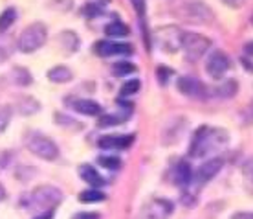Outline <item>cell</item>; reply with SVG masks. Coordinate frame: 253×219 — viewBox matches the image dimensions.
Masks as SVG:
<instances>
[{
	"label": "cell",
	"mask_w": 253,
	"mask_h": 219,
	"mask_svg": "<svg viewBox=\"0 0 253 219\" xmlns=\"http://www.w3.org/2000/svg\"><path fill=\"white\" fill-rule=\"evenodd\" d=\"M101 11H103L101 6H99V4H95V2H90V4H86V6L83 7V15H84V17H88V19L101 15Z\"/></svg>",
	"instance_id": "4dcf8cb0"
},
{
	"label": "cell",
	"mask_w": 253,
	"mask_h": 219,
	"mask_svg": "<svg viewBox=\"0 0 253 219\" xmlns=\"http://www.w3.org/2000/svg\"><path fill=\"white\" fill-rule=\"evenodd\" d=\"M229 64H231V61H229L228 54L222 50H215L211 52L208 59H206V72L209 74L211 79L218 81V79L226 76V72L229 70Z\"/></svg>",
	"instance_id": "52a82bcc"
},
{
	"label": "cell",
	"mask_w": 253,
	"mask_h": 219,
	"mask_svg": "<svg viewBox=\"0 0 253 219\" xmlns=\"http://www.w3.org/2000/svg\"><path fill=\"white\" fill-rule=\"evenodd\" d=\"M139 87H141L139 79H130V81L123 83V87L120 89V96H132V94H136L139 90Z\"/></svg>",
	"instance_id": "83f0119b"
},
{
	"label": "cell",
	"mask_w": 253,
	"mask_h": 219,
	"mask_svg": "<svg viewBox=\"0 0 253 219\" xmlns=\"http://www.w3.org/2000/svg\"><path fill=\"white\" fill-rule=\"evenodd\" d=\"M11 107L9 105H0V133L9 125V120H11Z\"/></svg>",
	"instance_id": "f1b7e54d"
},
{
	"label": "cell",
	"mask_w": 253,
	"mask_h": 219,
	"mask_svg": "<svg viewBox=\"0 0 253 219\" xmlns=\"http://www.w3.org/2000/svg\"><path fill=\"white\" fill-rule=\"evenodd\" d=\"M26 148L30 149L33 155H37L44 161H55L59 157V148L55 146V142L48 138V136L41 135V133H28L24 136Z\"/></svg>",
	"instance_id": "5b68a950"
},
{
	"label": "cell",
	"mask_w": 253,
	"mask_h": 219,
	"mask_svg": "<svg viewBox=\"0 0 253 219\" xmlns=\"http://www.w3.org/2000/svg\"><path fill=\"white\" fill-rule=\"evenodd\" d=\"M48 39V30L42 22H33V24L26 26L22 33L19 35V41H17V46L22 54H32V52H37L39 48H42Z\"/></svg>",
	"instance_id": "3957f363"
},
{
	"label": "cell",
	"mask_w": 253,
	"mask_h": 219,
	"mask_svg": "<svg viewBox=\"0 0 253 219\" xmlns=\"http://www.w3.org/2000/svg\"><path fill=\"white\" fill-rule=\"evenodd\" d=\"M156 37H158L160 48L169 54H174L182 48V37H184V32L178 30L176 26H164L156 32Z\"/></svg>",
	"instance_id": "ba28073f"
},
{
	"label": "cell",
	"mask_w": 253,
	"mask_h": 219,
	"mask_svg": "<svg viewBox=\"0 0 253 219\" xmlns=\"http://www.w3.org/2000/svg\"><path fill=\"white\" fill-rule=\"evenodd\" d=\"M176 89L187 98H204L206 94H208L206 85H204L202 81H198L196 77H191V76L178 77Z\"/></svg>",
	"instance_id": "30bf717a"
},
{
	"label": "cell",
	"mask_w": 253,
	"mask_h": 219,
	"mask_svg": "<svg viewBox=\"0 0 253 219\" xmlns=\"http://www.w3.org/2000/svg\"><path fill=\"white\" fill-rule=\"evenodd\" d=\"M174 180H176L180 186H187L191 180H193V169H191L189 162L187 161H180L176 164V169H174Z\"/></svg>",
	"instance_id": "e0dca14e"
},
{
	"label": "cell",
	"mask_w": 253,
	"mask_h": 219,
	"mask_svg": "<svg viewBox=\"0 0 253 219\" xmlns=\"http://www.w3.org/2000/svg\"><path fill=\"white\" fill-rule=\"evenodd\" d=\"M61 201H63V193L59 192V188L39 186L32 193L26 195L22 205H26V208H32V210H41V214H42L48 212V210H53Z\"/></svg>",
	"instance_id": "7a4b0ae2"
},
{
	"label": "cell",
	"mask_w": 253,
	"mask_h": 219,
	"mask_svg": "<svg viewBox=\"0 0 253 219\" xmlns=\"http://www.w3.org/2000/svg\"><path fill=\"white\" fill-rule=\"evenodd\" d=\"M130 4H132V7L138 13L139 20H143V15H145V0H130Z\"/></svg>",
	"instance_id": "d6a6232c"
},
{
	"label": "cell",
	"mask_w": 253,
	"mask_h": 219,
	"mask_svg": "<svg viewBox=\"0 0 253 219\" xmlns=\"http://www.w3.org/2000/svg\"><path fill=\"white\" fill-rule=\"evenodd\" d=\"M126 122V116L125 114H103L99 120H97V125L99 127H108V125H118V123Z\"/></svg>",
	"instance_id": "484cf974"
},
{
	"label": "cell",
	"mask_w": 253,
	"mask_h": 219,
	"mask_svg": "<svg viewBox=\"0 0 253 219\" xmlns=\"http://www.w3.org/2000/svg\"><path fill=\"white\" fill-rule=\"evenodd\" d=\"M128 26L123 24V22H120V20H114V22H110V24H107V28H105V33H107L108 37H126L128 35Z\"/></svg>",
	"instance_id": "7402d4cb"
},
{
	"label": "cell",
	"mask_w": 253,
	"mask_h": 219,
	"mask_svg": "<svg viewBox=\"0 0 253 219\" xmlns=\"http://www.w3.org/2000/svg\"><path fill=\"white\" fill-rule=\"evenodd\" d=\"M211 41L206 35H200L196 32H184L182 37V50L185 52V57L189 61H196L200 59L209 50Z\"/></svg>",
	"instance_id": "8992f818"
},
{
	"label": "cell",
	"mask_w": 253,
	"mask_h": 219,
	"mask_svg": "<svg viewBox=\"0 0 253 219\" xmlns=\"http://www.w3.org/2000/svg\"><path fill=\"white\" fill-rule=\"evenodd\" d=\"M57 43L63 46L66 52H77L79 50V37L74 32H61L57 35Z\"/></svg>",
	"instance_id": "ac0fdd59"
},
{
	"label": "cell",
	"mask_w": 253,
	"mask_h": 219,
	"mask_svg": "<svg viewBox=\"0 0 253 219\" xmlns=\"http://www.w3.org/2000/svg\"><path fill=\"white\" fill-rule=\"evenodd\" d=\"M136 70H138V66L134 63H128V61H118V63L112 64V74L118 77L128 76V74H132Z\"/></svg>",
	"instance_id": "d4e9b609"
},
{
	"label": "cell",
	"mask_w": 253,
	"mask_h": 219,
	"mask_svg": "<svg viewBox=\"0 0 253 219\" xmlns=\"http://www.w3.org/2000/svg\"><path fill=\"white\" fill-rule=\"evenodd\" d=\"M72 77H74V72L64 64H57V66L48 70V79L53 83H68V81H72Z\"/></svg>",
	"instance_id": "2e32d148"
},
{
	"label": "cell",
	"mask_w": 253,
	"mask_h": 219,
	"mask_svg": "<svg viewBox=\"0 0 253 219\" xmlns=\"http://www.w3.org/2000/svg\"><path fill=\"white\" fill-rule=\"evenodd\" d=\"M72 219H99V214L97 212H79Z\"/></svg>",
	"instance_id": "836d02e7"
},
{
	"label": "cell",
	"mask_w": 253,
	"mask_h": 219,
	"mask_svg": "<svg viewBox=\"0 0 253 219\" xmlns=\"http://www.w3.org/2000/svg\"><path fill=\"white\" fill-rule=\"evenodd\" d=\"M178 15L180 19L191 24H211L215 20V13L213 9L204 4L200 0H193V2H185L178 7Z\"/></svg>",
	"instance_id": "277c9868"
},
{
	"label": "cell",
	"mask_w": 253,
	"mask_h": 219,
	"mask_svg": "<svg viewBox=\"0 0 253 219\" xmlns=\"http://www.w3.org/2000/svg\"><path fill=\"white\" fill-rule=\"evenodd\" d=\"M224 166V159L222 157H213L202 164V166L196 169V180L204 184V182H209L211 179H215V175L218 173Z\"/></svg>",
	"instance_id": "8fae6325"
},
{
	"label": "cell",
	"mask_w": 253,
	"mask_h": 219,
	"mask_svg": "<svg viewBox=\"0 0 253 219\" xmlns=\"http://www.w3.org/2000/svg\"><path fill=\"white\" fill-rule=\"evenodd\" d=\"M107 199V193L101 192L99 188H92V190H84L79 193V201L81 203H99V201Z\"/></svg>",
	"instance_id": "cb8c5ba5"
},
{
	"label": "cell",
	"mask_w": 253,
	"mask_h": 219,
	"mask_svg": "<svg viewBox=\"0 0 253 219\" xmlns=\"http://www.w3.org/2000/svg\"><path fill=\"white\" fill-rule=\"evenodd\" d=\"M97 164L105 167V169H118V167H121V161L118 157H112V155H101L97 159Z\"/></svg>",
	"instance_id": "4316f807"
},
{
	"label": "cell",
	"mask_w": 253,
	"mask_h": 219,
	"mask_svg": "<svg viewBox=\"0 0 253 219\" xmlns=\"http://www.w3.org/2000/svg\"><path fill=\"white\" fill-rule=\"evenodd\" d=\"M134 142V135H105L97 140L101 149H126Z\"/></svg>",
	"instance_id": "4fadbf2b"
},
{
	"label": "cell",
	"mask_w": 253,
	"mask_h": 219,
	"mask_svg": "<svg viewBox=\"0 0 253 219\" xmlns=\"http://www.w3.org/2000/svg\"><path fill=\"white\" fill-rule=\"evenodd\" d=\"M11 81L15 85H19V87H26V85H30L33 81L32 74H30V70L28 68H24V66H15L11 70Z\"/></svg>",
	"instance_id": "d6986e66"
},
{
	"label": "cell",
	"mask_w": 253,
	"mask_h": 219,
	"mask_svg": "<svg viewBox=\"0 0 253 219\" xmlns=\"http://www.w3.org/2000/svg\"><path fill=\"white\" fill-rule=\"evenodd\" d=\"M79 175H81V179L92 188H101L103 184H105V179H103L101 175L95 171V167H92L90 164L79 166Z\"/></svg>",
	"instance_id": "5bb4252c"
},
{
	"label": "cell",
	"mask_w": 253,
	"mask_h": 219,
	"mask_svg": "<svg viewBox=\"0 0 253 219\" xmlns=\"http://www.w3.org/2000/svg\"><path fill=\"white\" fill-rule=\"evenodd\" d=\"M172 214V203L167 199H151L141 212L138 214V219H169Z\"/></svg>",
	"instance_id": "9c48e42d"
},
{
	"label": "cell",
	"mask_w": 253,
	"mask_h": 219,
	"mask_svg": "<svg viewBox=\"0 0 253 219\" xmlns=\"http://www.w3.org/2000/svg\"><path fill=\"white\" fill-rule=\"evenodd\" d=\"M156 76H158L160 83L165 85L167 83V79L172 76V70L171 68H167V66H158V68H156Z\"/></svg>",
	"instance_id": "1f68e13d"
},
{
	"label": "cell",
	"mask_w": 253,
	"mask_h": 219,
	"mask_svg": "<svg viewBox=\"0 0 253 219\" xmlns=\"http://www.w3.org/2000/svg\"><path fill=\"white\" fill-rule=\"evenodd\" d=\"M244 175H246V179L253 180V157L244 164Z\"/></svg>",
	"instance_id": "e575fe53"
},
{
	"label": "cell",
	"mask_w": 253,
	"mask_h": 219,
	"mask_svg": "<svg viewBox=\"0 0 253 219\" xmlns=\"http://www.w3.org/2000/svg\"><path fill=\"white\" fill-rule=\"evenodd\" d=\"M17 20V9L15 7H7L0 13V33L7 32L13 26V22Z\"/></svg>",
	"instance_id": "603a6c76"
},
{
	"label": "cell",
	"mask_w": 253,
	"mask_h": 219,
	"mask_svg": "<svg viewBox=\"0 0 253 219\" xmlns=\"http://www.w3.org/2000/svg\"><path fill=\"white\" fill-rule=\"evenodd\" d=\"M95 52L101 57H112V55H130L132 46L126 43H110V41H101L95 46Z\"/></svg>",
	"instance_id": "7c38bea8"
},
{
	"label": "cell",
	"mask_w": 253,
	"mask_h": 219,
	"mask_svg": "<svg viewBox=\"0 0 253 219\" xmlns=\"http://www.w3.org/2000/svg\"><path fill=\"white\" fill-rule=\"evenodd\" d=\"M51 218H53V210H48V212L39 214L37 218H33V219H51Z\"/></svg>",
	"instance_id": "74e56055"
},
{
	"label": "cell",
	"mask_w": 253,
	"mask_h": 219,
	"mask_svg": "<svg viewBox=\"0 0 253 219\" xmlns=\"http://www.w3.org/2000/svg\"><path fill=\"white\" fill-rule=\"evenodd\" d=\"M6 199V188L0 184V201H4Z\"/></svg>",
	"instance_id": "60d3db41"
},
{
	"label": "cell",
	"mask_w": 253,
	"mask_h": 219,
	"mask_svg": "<svg viewBox=\"0 0 253 219\" xmlns=\"http://www.w3.org/2000/svg\"><path fill=\"white\" fill-rule=\"evenodd\" d=\"M231 219H253V212H237L231 216Z\"/></svg>",
	"instance_id": "8d00e7d4"
},
{
	"label": "cell",
	"mask_w": 253,
	"mask_h": 219,
	"mask_svg": "<svg viewBox=\"0 0 253 219\" xmlns=\"http://www.w3.org/2000/svg\"><path fill=\"white\" fill-rule=\"evenodd\" d=\"M228 142V133L226 129H213L208 125H202L195 131L193 140L189 146V155L193 159H200L208 155L211 149H216Z\"/></svg>",
	"instance_id": "6da1fadb"
},
{
	"label": "cell",
	"mask_w": 253,
	"mask_h": 219,
	"mask_svg": "<svg viewBox=\"0 0 253 219\" xmlns=\"http://www.w3.org/2000/svg\"><path fill=\"white\" fill-rule=\"evenodd\" d=\"M237 90H239V83H237L235 79H228V81H224L222 85H218V87L213 90V94L218 98H231L237 94Z\"/></svg>",
	"instance_id": "44dd1931"
},
{
	"label": "cell",
	"mask_w": 253,
	"mask_h": 219,
	"mask_svg": "<svg viewBox=\"0 0 253 219\" xmlns=\"http://www.w3.org/2000/svg\"><path fill=\"white\" fill-rule=\"evenodd\" d=\"M72 107L79 114H84V116H99L103 110L101 105L97 102H94V100H76V102L72 103Z\"/></svg>",
	"instance_id": "9a60e30c"
},
{
	"label": "cell",
	"mask_w": 253,
	"mask_h": 219,
	"mask_svg": "<svg viewBox=\"0 0 253 219\" xmlns=\"http://www.w3.org/2000/svg\"><path fill=\"white\" fill-rule=\"evenodd\" d=\"M41 109V105L35 98H30V96H24L20 98V102L17 103V110H19L20 114H35L37 110Z\"/></svg>",
	"instance_id": "ffe728a7"
},
{
	"label": "cell",
	"mask_w": 253,
	"mask_h": 219,
	"mask_svg": "<svg viewBox=\"0 0 253 219\" xmlns=\"http://www.w3.org/2000/svg\"><path fill=\"white\" fill-rule=\"evenodd\" d=\"M55 123H59V125H70V127L74 129H83V123H79L77 120H74V118H68L66 114H61V112H57L55 114Z\"/></svg>",
	"instance_id": "f546056e"
},
{
	"label": "cell",
	"mask_w": 253,
	"mask_h": 219,
	"mask_svg": "<svg viewBox=\"0 0 253 219\" xmlns=\"http://www.w3.org/2000/svg\"><path fill=\"white\" fill-rule=\"evenodd\" d=\"M228 7H233V9H239V7L244 6V0H222Z\"/></svg>",
	"instance_id": "d590c367"
},
{
	"label": "cell",
	"mask_w": 253,
	"mask_h": 219,
	"mask_svg": "<svg viewBox=\"0 0 253 219\" xmlns=\"http://www.w3.org/2000/svg\"><path fill=\"white\" fill-rule=\"evenodd\" d=\"M6 59H7V55H6V52L0 48V64L2 63H6Z\"/></svg>",
	"instance_id": "ab89813d"
},
{
	"label": "cell",
	"mask_w": 253,
	"mask_h": 219,
	"mask_svg": "<svg viewBox=\"0 0 253 219\" xmlns=\"http://www.w3.org/2000/svg\"><path fill=\"white\" fill-rule=\"evenodd\" d=\"M244 52H246V54H250V55H253V41H250V43H246V45H244Z\"/></svg>",
	"instance_id": "f35d334b"
}]
</instances>
